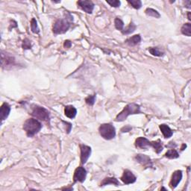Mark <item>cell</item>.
Instances as JSON below:
<instances>
[{"mask_svg": "<svg viewBox=\"0 0 191 191\" xmlns=\"http://www.w3.org/2000/svg\"><path fill=\"white\" fill-rule=\"evenodd\" d=\"M165 156L169 159H175L178 158L179 157V155L178 153V151L175 150V149H169V151H167V152L166 153Z\"/></svg>", "mask_w": 191, "mask_h": 191, "instance_id": "20", "label": "cell"}, {"mask_svg": "<svg viewBox=\"0 0 191 191\" xmlns=\"http://www.w3.org/2000/svg\"><path fill=\"white\" fill-rule=\"evenodd\" d=\"M72 43L71 42H70V40H66L65 42H64V47L65 48H70V47H71Z\"/></svg>", "mask_w": 191, "mask_h": 191, "instance_id": "32", "label": "cell"}, {"mask_svg": "<svg viewBox=\"0 0 191 191\" xmlns=\"http://www.w3.org/2000/svg\"><path fill=\"white\" fill-rule=\"evenodd\" d=\"M86 175H87V171L86 169L84 167H79L77 168L75 171V173H74L73 176V179H74V182H85V179H86Z\"/></svg>", "mask_w": 191, "mask_h": 191, "instance_id": "7", "label": "cell"}, {"mask_svg": "<svg viewBox=\"0 0 191 191\" xmlns=\"http://www.w3.org/2000/svg\"><path fill=\"white\" fill-rule=\"evenodd\" d=\"M146 14H147L148 16H153V17H155V18H160V14L156 10L152 9V8H147L146 10Z\"/></svg>", "mask_w": 191, "mask_h": 191, "instance_id": "24", "label": "cell"}, {"mask_svg": "<svg viewBox=\"0 0 191 191\" xmlns=\"http://www.w3.org/2000/svg\"><path fill=\"white\" fill-rule=\"evenodd\" d=\"M81 163L85 164L91 154V148L86 145H81Z\"/></svg>", "mask_w": 191, "mask_h": 191, "instance_id": "8", "label": "cell"}, {"mask_svg": "<svg viewBox=\"0 0 191 191\" xmlns=\"http://www.w3.org/2000/svg\"><path fill=\"white\" fill-rule=\"evenodd\" d=\"M185 5H187L186 7L190 8V1H185Z\"/></svg>", "mask_w": 191, "mask_h": 191, "instance_id": "33", "label": "cell"}, {"mask_svg": "<svg viewBox=\"0 0 191 191\" xmlns=\"http://www.w3.org/2000/svg\"><path fill=\"white\" fill-rule=\"evenodd\" d=\"M135 29H136L135 25L134 24V23H131L128 27H126V29H123V30L122 31V32H123L124 34H131V33L134 32Z\"/></svg>", "mask_w": 191, "mask_h": 191, "instance_id": "22", "label": "cell"}, {"mask_svg": "<svg viewBox=\"0 0 191 191\" xmlns=\"http://www.w3.org/2000/svg\"><path fill=\"white\" fill-rule=\"evenodd\" d=\"M141 41V37L139 34L133 36V37H130L128 40H126V43L128 44L129 46H135L137 44L140 43Z\"/></svg>", "mask_w": 191, "mask_h": 191, "instance_id": "17", "label": "cell"}, {"mask_svg": "<svg viewBox=\"0 0 191 191\" xmlns=\"http://www.w3.org/2000/svg\"><path fill=\"white\" fill-rule=\"evenodd\" d=\"M114 23H115V27H116V29L120 31H123V29H124V23L123 22L122 19H120V18H116L114 21Z\"/></svg>", "mask_w": 191, "mask_h": 191, "instance_id": "26", "label": "cell"}, {"mask_svg": "<svg viewBox=\"0 0 191 191\" xmlns=\"http://www.w3.org/2000/svg\"><path fill=\"white\" fill-rule=\"evenodd\" d=\"M96 100V95L93 96H89L88 97H87L85 101H86V103L89 105H93V104L95 102Z\"/></svg>", "mask_w": 191, "mask_h": 191, "instance_id": "29", "label": "cell"}, {"mask_svg": "<svg viewBox=\"0 0 191 191\" xmlns=\"http://www.w3.org/2000/svg\"><path fill=\"white\" fill-rule=\"evenodd\" d=\"M78 5L83 11H85L88 14H91L94 8V4L93 2L89 1V0H80L78 2Z\"/></svg>", "mask_w": 191, "mask_h": 191, "instance_id": "9", "label": "cell"}, {"mask_svg": "<svg viewBox=\"0 0 191 191\" xmlns=\"http://www.w3.org/2000/svg\"><path fill=\"white\" fill-rule=\"evenodd\" d=\"M149 51L152 55L158 56V57H161V56L164 55V52L160 50L159 48L158 47H151L150 49H149Z\"/></svg>", "mask_w": 191, "mask_h": 191, "instance_id": "23", "label": "cell"}, {"mask_svg": "<svg viewBox=\"0 0 191 191\" xmlns=\"http://www.w3.org/2000/svg\"><path fill=\"white\" fill-rule=\"evenodd\" d=\"M11 111V107L8 103L2 104V105L0 108V116H1L2 122L4 121L9 115Z\"/></svg>", "mask_w": 191, "mask_h": 191, "instance_id": "14", "label": "cell"}, {"mask_svg": "<svg viewBox=\"0 0 191 191\" xmlns=\"http://www.w3.org/2000/svg\"><path fill=\"white\" fill-rule=\"evenodd\" d=\"M115 184L116 186H119V182L115 178H106L103 180V182H102L101 186H105L108 185V184Z\"/></svg>", "mask_w": 191, "mask_h": 191, "instance_id": "18", "label": "cell"}, {"mask_svg": "<svg viewBox=\"0 0 191 191\" xmlns=\"http://www.w3.org/2000/svg\"><path fill=\"white\" fill-rule=\"evenodd\" d=\"M70 26V22L67 19H58L54 24L53 32L56 34H64L67 32Z\"/></svg>", "mask_w": 191, "mask_h": 191, "instance_id": "4", "label": "cell"}, {"mask_svg": "<svg viewBox=\"0 0 191 191\" xmlns=\"http://www.w3.org/2000/svg\"><path fill=\"white\" fill-rule=\"evenodd\" d=\"M1 62L2 68L7 69V70L11 68L16 64L15 58L8 53L4 52L3 51L1 52Z\"/></svg>", "mask_w": 191, "mask_h": 191, "instance_id": "6", "label": "cell"}, {"mask_svg": "<svg viewBox=\"0 0 191 191\" xmlns=\"http://www.w3.org/2000/svg\"><path fill=\"white\" fill-rule=\"evenodd\" d=\"M136 177L131 171L126 170L124 171L123 172V175L122 176L121 180L123 181V182L126 184H132L136 182Z\"/></svg>", "mask_w": 191, "mask_h": 191, "instance_id": "10", "label": "cell"}, {"mask_svg": "<svg viewBox=\"0 0 191 191\" xmlns=\"http://www.w3.org/2000/svg\"><path fill=\"white\" fill-rule=\"evenodd\" d=\"M131 130V126H126V127H124V128H122V130H121V131L122 132H128V131H130Z\"/></svg>", "mask_w": 191, "mask_h": 191, "instance_id": "31", "label": "cell"}, {"mask_svg": "<svg viewBox=\"0 0 191 191\" xmlns=\"http://www.w3.org/2000/svg\"><path fill=\"white\" fill-rule=\"evenodd\" d=\"M182 179V172L181 170H177L172 174V179L170 182V187L171 188L174 189L177 187L178 184L181 182Z\"/></svg>", "mask_w": 191, "mask_h": 191, "instance_id": "12", "label": "cell"}, {"mask_svg": "<svg viewBox=\"0 0 191 191\" xmlns=\"http://www.w3.org/2000/svg\"><path fill=\"white\" fill-rule=\"evenodd\" d=\"M32 115L33 116L43 121H49V113L46 108L40 106H34L33 108Z\"/></svg>", "mask_w": 191, "mask_h": 191, "instance_id": "5", "label": "cell"}, {"mask_svg": "<svg viewBox=\"0 0 191 191\" xmlns=\"http://www.w3.org/2000/svg\"><path fill=\"white\" fill-rule=\"evenodd\" d=\"M32 47V45H31V43L28 39H26V40H23V48L24 49H29Z\"/></svg>", "mask_w": 191, "mask_h": 191, "instance_id": "30", "label": "cell"}, {"mask_svg": "<svg viewBox=\"0 0 191 191\" xmlns=\"http://www.w3.org/2000/svg\"><path fill=\"white\" fill-rule=\"evenodd\" d=\"M188 19H189V20H190V19H191V18H190V12L188 13Z\"/></svg>", "mask_w": 191, "mask_h": 191, "instance_id": "34", "label": "cell"}, {"mask_svg": "<svg viewBox=\"0 0 191 191\" xmlns=\"http://www.w3.org/2000/svg\"><path fill=\"white\" fill-rule=\"evenodd\" d=\"M128 2L135 9H140L142 6V2L140 0H128Z\"/></svg>", "mask_w": 191, "mask_h": 191, "instance_id": "25", "label": "cell"}, {"mask_svg": "<svg viewBox=\"0 0 191 191\" xmlns=\"http://www.w3.org/2000/svg\"><path fill=\"white\" fill-rule=\"evenodd\" d=\"M107 3L109 4L112 7L118 8L120 6V2L118 0H107Z\"/></svg>", "mask_w": 191, "mask_h": 191, "instance_id": "28", "label": "cell"}, {"mask_svg": "<svg viewBox=\"0 0 191 191\" xmlns=\"http://www.w3.org/2000/svg\"><path fill=\"white\" fill-rule=\"evenodd\" d=\"M135 146L137 147L141 148V149H147L148 148L151 147V142L147 140L145 137H141L137 138L135 141Z\"/></svg>", "mask_w": 191, "mask_h": 191, "instance_id": "13", "label": "cell"}, {"mask_svg": "<svg viewBox=\"0 0 191 191\" xmlns=\"http://www.w3.org/2000/svg\"><path fill=\"white\" fill-rule=\"evenodd\" d=\"M31 29H32V32L36 33V34H38L40 32V30H39V28L37 26V21L34 18H33L32 19V22H31Z\"/></svg>", "mask_w": 191, "mask_h": 191, "instance_id": "27", "label": "cell"}, {"mask_svg": "<svg viewBox=\"0 0 191 191\" xmlns=\"http://www.w3.org/2000/svg\"><path fill=\"white\" fill-rule=\"evenodd\" d=\"M99 131L100 135L105 140H111L116 136L115 128L109 123L101 125L99 128Z\"/></svg>", "mask_w": 191, "mask_h": 191, "instance_id": "3", "label": "cell"}, {"mask_svg": "<svg viewBox=\"0 0 191 191\" xmlns=\"http://www.w3.org/2000/svg\"><path fill=\"white\" fill-rule=\"evenodd\" d=\"M160 129H161V132L164 134V137L165 138H169L172 136V131L170 129V128L169 126H167L165 124H161L160 125Z\"/></svg>", "mask_w": 191, "mask_h": 191, "instance_id": "16", "label": "cell"}, {"mask_svg": "<svg viewBox=\"0 0 191 191\" xmlns=\"http://www.w3.org/2000/svg\"><path fill=\"white\" fill-rule=\"evenodd\" d=\"M151 147L154 148L155 151L158 154H159V153L163 150V145L160 140H158L157 141H153V142H151Z\"/></svg>", "mask_w": 191, "mask_h": 191, "instance_id": "19", "label": "cell"}, {"mask_svg": "<svg viewBox=\"0 0 191 191\" xmlns=\"http://www.w3.org/2000/svg\"><path fill=\"white\" fill-rule=\"evenodd\" d=\"M141 113V106L137 104L131 103L128 104L124 108L117 116L116 117V121L117 122H123L124 121L129 115L131 114H137V113Z\"/></svg>", "mask_w": 191, "mask_h": 191, "instance_id": "2", "label": "cell"}, {"mask_svg": "<svg viewBox=\"0 0 191 191\" xmlns=\"http://www.w3.org/2000/svg\"><path fill=\"white\" fill-rule=\"evenodd\" d=\"M135 159L137 162L142 164L143 166L146 167H152V162L150 158L148 157L147 155L142 154H138L135 156Z\"/></svg>", "mask_w": 191, "mask_h": 191, "instance_id": "11", "label": "cell"}, {"mask_svg": "<svg viewBox=\"0 0 191 191\" xmlns=\"http://www.w3.org/2000/svg\"><path fill=\"white\" fill-rule=\"evenodd\" d=\"M41 128H42L41 123L38 120L34 119V118L27 120L23 125V129L26 132L27 136L29 137H32L36 134H37L40 131Z\"/></svg>", "mask_w": 191, "mask_h": 191, "instance_id": "1", "label": "cell"}, {"mask_svg": "<svg viewBox=\"0 0 191 191\" xmlns=\"http://www.w3.org/2000/svg\"><path fill=\"white\" fill-rule=\"evenodd\" d=\"M182 33L184 35H187L188 37L191 36V24L185 23L182 28Z\"/></svg>", "mask_w": 191, "mask_h": 191, "instance_id": "21", "label": "cell"}, {"mask_svg": "<svg viewBox=\"0 0 191 191\" xmlns=\"http://www.w3.org/2000/svg\"><path fill=\"white\" fill-rule=\"evenodd\" d=\"M64 113H65V115L67 117L70 118V119H73L76 116L77 111L75 108H74L72 105H67V106L65 107Z\"/></svg>", "mask_w": 191, "mask_h": 191, "instance_id": "15", "label": "cell"}]
</instances>
